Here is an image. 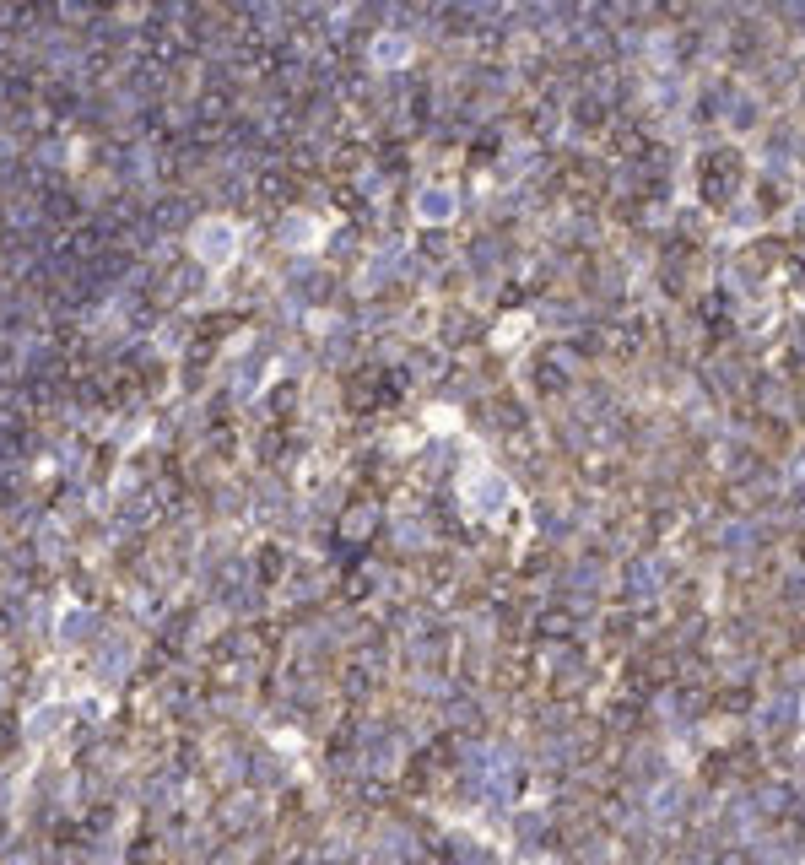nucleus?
I'll return each mask as SVG.
<instances>
[{"label":"nucleus","instance_id":"nucleus-1","mask_svg":"<svg viewBox=\"0 0 805 865\" xmlns=\"http://www.w3.org/2000/svg\"><path fill=\"white\" fill-rule=\"evenodd\" d=\"M195 255L206 265H227L238 255V228H233V222H222V217H206L195 228Z\"/></svg>","mask_w":805,"mask_h":865},{"label":"nucleus","instance_id":"nucleus-2","mask_svg":"<svg viewBox=\"0 0 805 865\" xmlns=\"http://www.w3.org/2000/svg\"><path fill=\"white\" fill-rule=\"evenodd\" d=\"M417 217L422 222H449L454 217V195L444 190V184H422V190H417Z\"/></svg>","mask_w":805,"mask_h":865},{"label":"nucleus","instance_id":"nucleus-3","mask_svg":"<svg viewBox=\"0 0 805 865\" xmlns=\"http://www.w3.org/2000/svg\"><path fill=\"white\" fill-rule=\"evenodd\" d=\"M465 498H471L476 509H498L508 492H503V482L492 471H471V476H465Z\"/></svg>","mask_w":805,"mask_h":865}]
</instances>
